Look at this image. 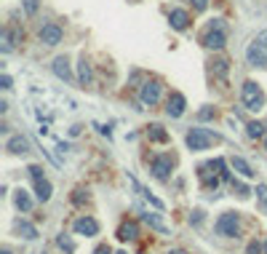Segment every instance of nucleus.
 I'll use <instances>...</instances> for the list:
<instances>
[{"label":"nucleus","mask_w":267,"mask_h":254,"mask_svg":"<svg viewBox=\"0 0 267 254\" xmlns=\"http://www.w3.org/2000/svg\"><path fill=\"white\" fill-rule=\"evenodd\" d=\"M246 59H249L251 67H267V56H264V51L256 43H251L249 49H246Z\"/></svg>","instance_id":"2eb2a0df"},{"label":"nucleus","mask_w":267,"mask_h":254,"mask_svg":"<svg viewBox=\"0 0 267 254\" xmlns=\"http://www.w3.org/2000/svg\"><path fill=\"white\" fill-rule=\"evenodd\" d=\"M118 238L120 241H137L139 238V225L137 222H123L118 228Z\"/></svg>","instance_id":"a211bd4d"},{"label":"nucleus","mask_w":267,"mask_h":254,"mask_svg":"<svg viewBox=\"0 0 267 254\" xmlns=\"http://www.w3.org/2000/svg\"><path fill=\"white\" fill-rule=\"evenodd\" d=\"M264 131H267V126L259 123V120H249V123H246V137L249 139H262Z\"/></svg>","instance_id":"412c9836"},{"label":"nucleus","mask_w":267,"mask_h":254,"mask_svg":"<svg viewBox=\"0 0 267 254\" xmlns=\"http://www.w3.org/2000/svg\"><path fill=\"white\" fill-rule=\"evenodd\" d=\"M168 254H187L185 249H174V251H168Z\"/></svg>","instance_id":"ea45409f"},{"label":"nucleus","mask_w":267,"mask_h":254,"mask_svg":"<svg viewBox=\"0 0 267 254\" xmlns=\"http://www.w3.org/2000/svg\"><path fill=\"white\" fill-rule=\"evenodd\" d=\"M51 190H54V187H51L49 180H35V198L40 201V203H46V201L51 198Z\"/></svg>","instance_id":"6ab92c4d"},{"label":"nucleus","mask_w":267,"mask_h":254,"mask_svg":"<svg viewBox=\"0 0 267 254\" xmlns=\"http://www.w3.org/2000/svg\"><path fill=\"white\" fill-rule=\"evenodd\" d=\"M256 198H259L262 209L267 211V185H256Z\"/></svg>","instance_id":"a878e982"},{"label":"nucleus","mask_w":267,"mask_h":254,"mask_svg":"<svg viewBox=\"0 0 267 254\" xmlns=\"http://www.w3.org/2000/svg\"><path fill=\"white\" fill-rule=\"evenodd\" d=\"M190 3H193L195 11H206V8H208V0H190Z\"/></svg>","instance_id":"473e14b6"},{"label":"nucleus","mask_w":267,"mask_h":254,"mask_svg":"<svg viewBox=\"0 0 267 254\" xmlns=\"http://www.w3.org/2000/svg\"><path fill=\"white\" fill-rule=\"evenodd\" d=\"M262 142H264V150H267V131H264V137H262Z\"/></svg>","instance_id":"a19ab883"},{"label":"nucleus","mask_w":267,"mask_h":254,"mask_svg":"<svg viewBox=\"0 0 267 254\" xmlns=\"http://www.w3.org/2000/svg\"><path fill=\"white\" fill-rule=\"evenodd\" d=\"M187 110V99L182 91H171L168 99H166V115L168 118H182Z\"/></svg>","instance_id":"0eeeda50"},{"label":"nucleus","mask_w":267,"mask_h":254,"mask_svg":"<svg viewBox=\"0 0 267 254\" xmlns=\"http://www.w3.org/2000/svg\"><path fill=\"white\" fill-rule=\"evenodd\" d=\"M214 70H216V75H219V78H225V75H227V62H225V59L214 62Z\"/></svg>","instance_id":"c756f323"},{"label":"nucleus","mask_w":267,"mask_h":254,"mask_svg":"<svg viewBox=\"0 0 267 254\" xmlns=\"http://www.w3.org/2000/svg\"><path fill=\"white\" fill-rule=\"evenodd\" d=\"M206 27H211V30H227V24H225V19H211Z\"/></svg>","instance_id":"7c9ffc66"},{"label":"nucleus","mask_w":267,"mask_h":254,"mask_svg":"<svg viewBox=\"0 0 267 254\" xmlns=\"http://www.w3.org/2000/svg\"><path fill=\"white\" fill-rule=\"evenodd\" d=\"M78 83H80V89L94 86V72H91V64L85 56H80V62H78Z\"/></svg>","instance_id":"ddd939ff"},{"label":"nucleus","mask_w":267,"mask_h":254,"mask_svg":"<svg viewBox=\"0 0 267 254\" xmlns=\"http://www.w3.org/2000/svg\"><path fill=\"white\" fill-rule=\"evenodd\" d=\"M214 230H216V236H222V238H238L241 236V214L238 211H225L222 217L216 220Z\"/></svg>","instance_id":"7ed1b4c3"},{"label":"nucleus","mask_w":267,"mask_h":254,"mask_svg":"<svg viewBox=\"0 0 267 254\" xmlns=\"http://www.w3.org/2000/svg\"><path fill=\"white\" fill-rule=\"evenodd\" d=\"M115 254H126V251H115Z\"/></svg>","instance_id":"c03bdc74"},{"label":"nucleus","mask_w":267,"mask_h":254,"mask_svg":"<svg viewBox=\"0 0 267 254\" xmlns=\"http://www.w3.org/2000/svg\"><path fill=\"white\" fill-rule=\"evenodd\" d=\"M230 166H233V172H238V174L243 177V180H251V177H254L251 163L246 161V158H241V155H233V158H230Z\"/></svg>","instance_id":"f3484780"},{"label":"nucleus","mask_w":267,"mask_h":254,"mask_svg":"<svg viewBox=\"0 0 267 254\" xmlns=\"http://www.w3.org/2000/svg\"><path fill=\"white\" fill-rule=\"evenodd\" d=\"M147 139H150V142H158V145H168L171 142L168 131L160 126V123H150L147 126Z\"/></svg>","instance_id":"4468645a"},{"label":"nucleus","mask_w":267,"mask_h":254,"mask_svg":"<svg viewBox=\"0 0 267 254\" xmlns=\"http://www.w3.org/2000/svg\"><path fill=\"white\" fill-rule=\"evenodd\" d=\"M185 142H187V147L193 150V153H200V150H208L211 145L222 142V137L214 134L211 129H200V126H195V129H190L187 134H185Z\"/></svg>","instance_id":"f257e3e1"},{"label":"nucleus","mask_w":267,"mask_h":254,"mask_svg":"<svg viewBox=\"0 0 267 254\" xmlns=\"http://www.w3.org/2000/svg\"><path fill=\"white\" fill-rule=\"evenodd\" d=\"M62 37H64V30H62L59 24L49 22V24L40 27V43H46V46H59Z\"/></svg>","instance_id":"1a4fd4ad"},{"label":"nucleus","mask_w":267,"mask_h":254,"mask_svg":"<svg viewBox=\"0 0 267 254\" xmlns=\"http://www.w3.org/2000/svg\"><path fill=\"white\" fill-rule=\"evenodd\" d=\"M72 230L78 233V236H85V238H91V236H97L99 233V222L88 217V214H83V217H78L72 222Z\"/></svg>","instance_id":"6e6552de"},{"label":"nucleus","mask_w":267,"mask_h":254,"mask_svg":"<svg viewBox=\"0 0 267 254\" xmlns=\"http://www.w3.org/2000/svg\"><path fill=\"white\" fill-rule=\"evenodd\" d=\"M264 254H267V241H264Z\"/></svg>","instance_id":"37998d69"},{"label":"nucleus","mask_w":267,"mask_h":254,"mask_svg":"<svg viewBox=\"0 0 267 254\" xmlns=\"http://www.w3.org/2000/svg\"><path fill=\"white\" fill-rule=\"evenodd\" d=\"M14 206L22 214H30L32 211V198H30V193H27L24 187H19V190L14 193Z\"/></svg>","instance_id":"dca6fc26"},{"label":"nucleus","mask_w":267,"mask_h":254,"mask_svg":"<svg viewBox=\"0 0 267 254\" xmlns=\"http://www.w3.org/2000/svg\"><path fill=\"white\" fill-rule=\"evenodd\" d=\"M51 70H54V75L59 80H64V83H72L75 80V75H72V67H70V59L67 56H56L54 59V64H51Z\"/></svg>","instance_id":"9d476101"},{"label":"nucleus","mask_w":267,"mask_h":254,"mask_svg":"<svg viewBox=\"0 0 267 254\" xmlns=\"http://www.w3.org/2000/svg\"><path fill=\"white\" fill-rule=\"evenodd\" d=\"M16 228H19V233H22V238H27V241H32V238H37V230L32 228V225H30V222H19V225H16Z\"/></svg>","instance_id":"4be33fe9"},{"label":"nucleus","mask_w":267,"mask_h":254,"mask_svg":"<svg viewBox=\"0 0 267 254\" xmlns=\"http://www.w3.org/2000/svg\"><path fill=\"white\" fill-rule=\"evenodd\" d=\"M200 43L211 51H222L227 43V30H211V27H206V32L200 35Z\"/></svg>","instance_id":"423d86ee"},{"label":"nucleus","mask_w":267,"mask_h":254,"mask_svg":"<svg viewBox=\"0 0 267 254\" xmlns=\"http://www.w3.org/2000/svg\"><path fill=\"white\" fill-rule=\"evenodd\" d=\"M150 172H152V177H155V180L168 182L171 172H174V155H168V153H163V155H152Z\"/></svg>","instance_id":"39448f33"},{"label":"nucleus","mask_w":267,"mask_h":254,"mask_svg":"<svg viewBox=\"0 0 267 254\" xmlns=\"http://www.w3.org/2000/svg\"><path fill=\"white\" fill-rule=\"evenodd\" d=\"M233 190H238V195H243V198L249 195V187H246L243 182H235V180H233Z\"/></svg>","instance_id":"2f4dec72"},{"label":"nucleus","mask_w":267,"mask_h":254,"mask_svg":"<svg viewBox=\"0 0 267 254\" xmlns=\"http://www.w3.org/2000/svg\"><path fill=\"white\" fill-rule=\"evenodd\" d=\"M246 251H249V254H262V246H259L256 241H251V243H249V249H246Z\"/></svg>","instance_id":"c9c22d12"},{"label":"nucleus","mask_w":267,"mask_h":254,"mask_svg":"<svg viewBox=\"0 0 267 254\" xmlns=\"http://www.w3.org/2000/svg\"><path fill=\"white\" fill-rule=\"evenodd\" d=\"M56 246H59L62 251H67V254H72V251H75V243H72L70 238H67V236H64V233H62V236H59V238H56Z\"/></svg>","instance_id":"5701e85b"},{"label":"nucleus","mask_w":267,"mask_h":254,"mask_svg":"<svg viewBox=\"0 0 267 254\" xmlns=\"http://www.w3.org/2000/svg\"><path fill=\"white\" fill-rule=\"evenodd\" d=\"M190 222H193L195 228H198V225L203 222V211H200V209H195V211H193V217H190Z\"/></svg>","instance_id":"72a5a7b5"},{"label":"nucleus","mask_w":267,"mask_h":254,"mask_svg":"<svg viewBox=\"0 0 267 254\" xmlns=\"http://www.w3.org/2000/svg\"><path fill=\"white\" fill-rule=\"evenodd\" d=\"M216 168H219V177H222V180H230L233 182V174H230V168H227L225 158H216Z\"/></svg>","instance_id":"b1692460"},{"label":"nucleus","mask_w":267,"mask_h":254,"mask_svg":"<svg viewBox=\"0 0 267 254\" xmlns=\"http://www.w3.org/2000/svg\"><path fill=\"white\" fill-rule=\"evenodd\" d=\"M97 129H99V134H104V137H107V139L112 137V131H110L107 126H97Z\"/></svg>","instance_id":"58836bf2"},{"label":"nucleus","mask_w":267,"mask_h":254,"mask_svg":"<svg viewBox=\"0 0 267 254\" xmlns=\"http://www.w3.org/2000/svg\"><path fill=\"white\" fill-rule=\"evenodd\" d=\"M160 99H163V80L158 78H150L139 86V102L145 107H155L160 105Z\"/></svg>","instance_id":"20e7f679"},{"label":"nucleus","mask_w":267,"mask_h":254,"mask_svg":"<svg viewBox=\"0 0 267 254\" xmlns=\"http://www.w3.org/2000/svg\"><path fill=\"white\" fill-rule=\"evenodd\" d=\"M6 150H8L11 155H24L27 150H30V139H27V137H22V134H14V137H8Z\"/></svg>","instance_id":"f8f14e48"},{"label":"nucleus","mask_w":267,"mask_h":254,"mask_svg":"<svg viewBox=\"0 0 267 254\" xmlns=\"http://www.w3.org/2000/svg\"><path fill=\"white\" fill-rule=\"evenodd\" d=\"M254 43L259 46V49L264 51V56H267V30H264V32H259V35H256V37H254Z\"/></svg>","instance_id":"cd10ccee"},{"label":"nucleus","mask_w":267,"mask_h":254,"mask_svg":"<svg viewBox=\"0 0 267 254\" xmlns=\"http://www.w3.org/2000/svg\"><path fill=\"white\" fill-rule=\"evenodd\" d=\"M94 254H112V249L107 246V243H99V246L94 249Z\"/></svg>","instance_id":"e433bc0d"},{"label":"nucleus","mask_w":267,"mask_h":254,"mask_svg":"<svg viewBox=\"0 0 267 254\" xmlns=\"http://www.w3.org/2000/svg\"><path fill=\"white\" fill-rule=\"evenodd\" d=\"M11 86H14L11 75H3V78H0V89H6V91H8V89H11Z\"/></svg>","instance_id":"f704fd0d"},{"label":"nucleus","mask_w":267,"mask_h":254,"mask_svg":"<svg viewBox=\"0 0 267 254\" xmlns=\"http://www.w3.org/2000/svg\"><path fill=\"white\" fill-rule=\"evenodd\" d=\"M142 220H145V222L150 225V228H152V230L163 233V236H166V233H168V228H166V222H163V220H160V217H158V214H150V211H142Z\"/></svg>","instance_id":"aec40b11"},{"label":"nucleus","mask_w":267,"mask_h":254,"mask_svg":"<svg viewBox=\"0 0 267 254\" xmlns=\"http://www.w3.org/2000/svg\"><path fill=\"white\" fill-rule=\"evenodd\" d=\"M241 102H243V107L249 110V112L264 110V91L259 89V83H256V80H243V86H241Z\"/></svg>","instance_id":"f03ea898"},{"label":"nucleus","mask_w":267,"mask_h":254,"mask_svg":"<svg viewBox=\"0 0 267 254\" xmlns=\"http://www.w3.org/2000/svg\"><path fill=\"white\" fill-rule=\"evenodd\" d=\"M27 172H30L32 180H46V177H43V166H37V163H32L30 168H27Z\"/></svg>","instance_id":"bb28decb"},{"label":"nucleus","mask_w":267,"mask_h":254,"mask_svg":"<svg viewBox=\"0 0 267 254\" xmlns=\"http://www.w3.org/2000/svg\"><path fill=\"white\" fill-rule=\"evenodd\" d=\"M0 254H11V249H0Z\"/></svg>","instance_id":"79ce46f5"},{"label":"nucleus","mask_w":267,"mask_h":254,"mask_svg":"<svg viewBox=\"0 0 267 254\" xmlns=\"http://www.w3.org/2000/svg\"><path fill=\"white\" fill-rule=\"evenodd\" d=\"M214 115H216V110H214V107H203V110L198 112V120H211Z\"/></svg>","instance_id":"c85d7f7f"},{"label":"nucleus","mask_w":267,"mask_h":254,"mask_svg":"<svg viewBox=\"0 0 267 254\" xmlns=\"http://www.w3.org/2000/svg\"><path fill=\"white\" fill-rule=\"evenodd\" d=\"M72 201H75V203H83V201H88V195H83V190H75Z\"/></svg>","instance_id":"4c0bfd02"},{"label":"nucleus","mask_w":267,"mask_h":254,"mask_svg":"<svg viewBox=\"0 0 267 254\" xmlns=\"http://www.w3.org/2000/svg\"><path fill=\"white\" fill-rule=\"evenodd\" d=\"M22 6H24V14L27 16H35L37 8H40V0H22Z\"/></svg>","instance_id":"393cba45"},{"label":"nucleus","mask_w":267,"mask_h":254,"mask_svg":"<svg viewBox=\"0 0 267 254\" xmlns=\"http://www.w3.org/2000/svg\"><path fill=\"white\" fill-rule=\"evenodd\" d=\"M168 24L174 27L176 32H185L190 27V14L185 11V8H171L168 11Z\"/></svg>","instance_id":"9b49d317"}]
</instances>
